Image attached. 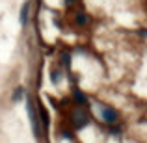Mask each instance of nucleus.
Here are the masks:
<instances>
[{
    "instance_id": "obj_1",
    "label": "nucleus",
    "mask_w": 147,
    "mask_h": 143,
    "mask_svg": "<svg viewBox=\"0 0 147 143\" xmlns=\"http://www.w3.org/2000/svg\"><path fill=\"white\" fill-rule=\"evenodd\" d=\"M99 113H100V119H102L106 125H115L117 119H119V113L114 110V108H110V106H100Z\"/></svg>"
},
{
    "instance_id": "obj_2",
    "label": "nucleus",
    "mask_w": 147,
    "mask_h": 143,
    "mask_svg": "<svg viewBox=\"0 0 147 143\" xmlns=\"http://www.w3.org/2000/svg\"><path fill=\"white\" fill-rule=\"evenodd\" d=\"M71 119H73V126H75L76 130L84 128V126L88 125V115H86L84 110H75L73 115H71Z\"/></svg>"
},
{
    "instance_id": "obj_3",
    "label": "nucleus",
    "mask_w": 147,
    "mask_h": 143,
    "mask_svg": "<svg viewBox=\"0 0 147 143\" xmlns=\"http://www.w3.org/2000/svg\"><path fill=\"white\" fill-rule=\"evenodd\" d=\"M26 111H28V117H30V123H32V128L34 132H39V126H37V117H36V110H34V102L26 97Z\"/></svg>"
},
{
    "instance_id": "obj_4",
    "label": "nucleus",
    "mask_w": 147,
    "mask_h": 143,
    "mask_svg": "<svg viewBox=\"0 0 147 143\" xmlns=\"http://www.w3.org/2000/svg\"><path fill=\"white\" fill-rule=\"evenodd\" d=\"M73 97H75V102L80 104V106H86L88 104V95L82 93L80 89H73Z\"/></svg>"
},
{
    "instance_id": "obj_5",
    "label": "nucleus",
    "mask_w": 147,
    "mask_h": 143,
    "mask_svg": "<svg viewBox=\"0 0 147 143\" xmlns=\"http://www.w3.org/2000/svg\"><path fill=\"white\" fill-rule=\"evenodd\" d=\"M28 15H30V2H26L21 7V24L22 26H26V22H28Z\"/></svg>"
},
{
    "instance_id": "obj_6",
    "label": "nucleus",
    "mask_w": 147,
    "mask_h": 143,
    "mask_svg": "<svg viewBox=\"0 0 147 143\" xmlns=\"http://www.w3.org/2000/svg\"><path fill=\"white\" fill-rule=\"evenodd\" d=\"M50 78H52L54 84H58L61 80V69H52V71H50Z\"/></svg>"
},
{
    "instance_id": "obj_7",
    "label": "nucleus",
    "mask_w": 147,
    "mask_h": 143,
    "mask_svg": "<svg viewBox=\"0 0 147 143\" xmlns=\"http://www.w3.org/2000/svg\"><path fill=\"white\" fill-rule=\"evenodd\" d=\"M76 24H78V26H86L88 24V15H84V13H78V15H76Z\"/></svg>"
},
{
    "instance_id": "obj_8",
    "label": "nucleus",
    "mask_w": 147,
    "mask_h": 143,
    "mask_svg": "<svg viewBox=\"0 0 147 143\" xmlns=\"http://www.w3.org/2000/svg\"><path fill=\"white\" fill-rule=\"evenodd\" d=\"M22 97H24V89H22V87H17L15 93H13V102H19Z\"/></svg>"
},
{
    "instance_id": "obj_9",
    "label": "nucleus",
    "mask_w": 147,
    "mask_h": 143,
    "mask_svg": "<svg viewBox=\"0 0 147 143\" xmlns=\"http://www.w3.org/2000/svg\"><path fill=\"white\" fill-rule=\"evenodd\" d=\"M61 65H63L65 69H69V67H71V56H69L67 52H65V54H61Z\"/></svg>"
},
{
    "instance_id": "obj_10",
    "label": "nucleus",
    "mask_w": 147,
    "mask_h": 143,
    "mask_svg": "<svg viewBox=\"0 0 147 143\" xmlns=\"http://www.w3.org/2000/svg\"><path fill=\"white\" fill-rule=\"evenodd\" d=\"M39 115L43 117V125L45 126H49V113H47V110H45V106H39Z\"/></svg>"
},
{
    "instance_id": "obj_11",
    "label": "nucleus",
    "mask_w": 147,
    "mask_h": 143,
    "mask_svg": "<svg viewBox=\"0 0 147 143\" xmlns=\"http://www.w3.org/2000/svg\"><path fill=\"white\" fill-rule=\"evenodd\" d=\"M76 0H65V4H75Z\"/></svg>"
}]
</instances>
